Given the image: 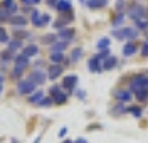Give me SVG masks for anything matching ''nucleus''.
Returning <instances> with one entry per match:
<instances>
[{"label":"nucleus","instance_id":"f257e3e1","mask_svg":"<svg viewBox=\"0 0 148 143\" xmlns=\"http://www.w3.org/2000/svg\"><path fill=\"white\" fill-rule=\"evenodd\" d=\"M113 36L116 39H128V40H135L138 39V29L136 27H123V29H114Z\"/></svg>","mask_w":148,"mask_h":143},{"label":"nucleus","instance_id":"f03ea898","mask_svg":"<svg viewBox=\"0 0 148 143\" xmlns=\"http://www.w3.org/2000/svg\"><path fill=\"white\" fill-rule=\"evenodd\" d=\"M130 89L133 93H138V91H143V89H148V76H135L131 81H130Z\"/></svg>","mask_w":148,"mask_h":143},{"label":"nucleus","instance_id":"7ed1b4c3","mask_svg":"<svg viewBox=\"0 0 148 143\" xmlns=\"http://www.w3.org/2000/svg\"><path fill=\"white\" fill-rule=\"evenodd\" d=\"M17 91L18 94H32V93H36V84L30 81V79H22V81H18L17 84Z\"/></svg>","mask_w":148,"mask_h":143},{"label":"nucleus","instance_id":"20e7f679","mask_svg":"<svg viewBox=\"0 0 148 143\" xmlns=\"http://www.w3.org/2000/svg\"><path fill=\"white\" fill-rule=\"evenodd\" d=\"M74 36H76V30L71 27H64L59 30V34H57V39H61L62 42H71L74 39Z\"/></svg>","mask_w":148,"mask_h":143},{"label":"nucleus","instance_id":"39448f33","mask_svg":"<svg viewBox=\"0 0 148 143\" xmlns=\"http://www.w3.org/2000/svg\"><path fill=\"white\" fill-rule=\"evenodd\" d=\"M27 79H30V81H32V83H34V84H44V83H46V74H44V73H42V71H40V69H36V71H32V73H30V74H29V77Z\"/></svg>","mask_w":148,"mask_h":143},{"label":"nucleus","instance_id":"423d86ee","mask_svg":"<svg viewBox=\"0 0 148 143\" xmlns=\"http://www.w3.org/2000/svg\"><path fill=\"white\" fill-rule=\"evenodd\" d=\"M62 71H64V67L61 66V64H51L49 71H47V77L51 81H54V79H57V77L62 74Z\"/></svg>","mask_w":148,"mask_h":143},{"label":"nucleus","instance_id":"0eeeda50","mask_svg":"<svg viewBox=\"0 0 148 143\" xmlns=\"http://www.w3.org/2000/svg\"><path fill=\"white\" fill-rule=\"evenodd\" d=\"M76 84H77V76L76 74H69V76H66L62 79V88L67 89V91H73L76 88Z\"/></svg>","mask_w":148,"mask_h":143},{"label":"nucleus","instance_id":"6e6552de","mask_svg":"<svg viewBox=\"0 0 148 143\" xmlns=\"http://www.w3.org/2000/svg\"><path fill=\"white\" fill-rule=\"evenodd\" d=\"M143 14H145V10H143V7H141V5H131V7H130V12H128V15L133 20L143 19Z\"/></svg>","mask_w":148,"mask_h":143},{"label":"nucleus","instance_id":"1a4fd4ad","mask_svg":"<svg viewBox=\"0 0 148 143\" xmlns=\"http://www.w3.org/2000/svg\"><path fill=\"white\" fill-rule=\"evenodd\" d=\"M88 69H89L91 73H101L103 71V62L96 56H92L91 59H89V62H88Z\"/></svg>","mask_w":148,"mask_h":143},{"label":"nucleus","instance_id":"9d476101","mask_svg":"<svg viewBox=\"0 0 148 143\" xmlns=\"http://www.w3.org/2000/svg\"><path fill=\"white\" fill-rule=\"evenodd\" d=\"M56 9L59 10L61 14H71V10H73L71 0H59V3L56 5Z\"/></svg>","mask_w":148,"mask_h":143},{"label":"nucleus","instance_id":"9b49d317","mask_svg":"<svg viewBox=\"0 0 148 143\" xmlns=\"http://www.w3.org/2000/svg\"><path fill=\"white\" fill-rule=\"evenodd\" d=\"M113 94H114V98H116V99H120V101H125V103L131 99V93H130V91H126V89H116Z\"/></svg>","mask_w":148,"mask_h":143},{"label":"nucleus","instance_id":"f8f14e48","mask_svg":"<svg viewBox=\"0 0 148 143\" xmlns=\"http://www.w3.org/2000/svg\"><path fill=\"white\" fill-rule=\"evenodd\" d=\"M10 24L14 25V27H25V24H27V19L24 17V15H14V17H10Z\"/></svg>","mask_w":148,"mask_h":143},{"label":"nucleus","instance_id":"ddd939ff","mask_svg":"<svg viewBox=\"0 0 148 143\" xmlns=\"http://www.w3.org/2000/svg\"><path fill=\"white\" fill-rule=\"evenodd\" d=\"M22 54H24L25 57H34V56L39 54V47H37L36 44H30V46L22 49Z\"/></svg>","mask_w":148,"mask_h":143},{"label":"nucleus","instance_id":"4468645a","mask_svg":"<svg viewBox=\"0 0 148 143\" xmlns=\"http://www.w3.org/2000/svg\"><path fill=\"white\" fill-rule=\"evenodd\" d=\"M42 99H44V91H36V93H32L29 96V103L30 105H39Z\"/></svg>","mask_w":148,"mask_h":143},{"label":"nucleus","instance_id":"2eb2a0df","mask_svg":"<svg viewBox=\"0 0 148 143\" xmlns=\"http://www.w3.org/2000/svg\"><path fill=\"white\" fill-rule=\"evenodd\" d=\"M133 54H136V44H135V42H128V44L123 47V56L130 57V56H133Z\"/></svg>","mask_w":148,"mask_h":143},{"label":"nucleus","instance_id":"dca6fc26","mask_svg":"<svg viewBox=\"0 0 148 143\" xmlns=\"http://www.w3.org/2000/svg\"><path fill=\"white\" fill-rule=\"evenodd\" d=\"M116 62H118V61H116L114 56H110L108 59H104V61H103V71H110V69H113V67L116 66Z\"/></svg>","mask_w":148,"mask_h":143},{"label":"nucleus","instance_id":"f3484780","mask_svg":"<svg viewBox=\"0 0 148 143\" xmlns=\"http://www.w3.org/2000/svg\"><path fill=\"white\" fill-rule=\"evenodd\" d=\"M106 5H108V0H88L89 9H103Z\"/></svg>","mask_w":148,"mask_h":143},{"label":"nucleus","instance_id":"a211bd4d","mask_svg":"<svg viewBox=\"0 0 148 143\" xmlns=\"http://www.w3.org/2000/svg\"><path fill=\"white\" fill-rule=\"evenodd\" d=\"M67 47V42H62V40H57L51 46V52H62L64 49Z\"/></svg>","mask_w":148,"mask_h":143},{"label":"nucleus","instance_id":"6ab92c4d","mask_svg":"<svg viewBox=\"0 0 148 143\" xmlns=\"http://www.w3.org/2000/svg\"><path fill=\"white\" fill-rule=\"evenodd\" d=\"M14 62H15V66L27 67V66H29V57H25L24 54H18V56H15V59H14Z\"/></svg>","mask_w":148,"mask_h":143},{"label":"nucleus","instance_id":"aec40b11","mask_svg":"<svg viewBox=\"0 0 148 143\" xmlns=\"http://www.w3.org/2000/svg\"><path fill=\"white\" fill-rule=\"evenodd\" d=\"M24 71H25V67H22V66H14L12 73H10V76L14 77V79H20V77L24 76Z\"/></svg>","mask_w":148,"mask_h":143},{"label":"nucleus","instance_id":"412c9836","mask_svg":"<svg viewBox=\"0 0 148 143\" xmlns=\"http://www.w3.org/2000/svg\"><path fill=\"white\" fill-rule=\"evenodd\" d=\"M18 49H22V40L20 39H12V40H9V51L15 52Z\"/></svg>","mask_w":148,"mask_h":143},{"label":"nucleus","instance_id":"4be33fe9","mask_svg":"<svg viewBox=\"0 0 148 143\" xmlns=\"http://www.w3.org/2000/svg\"><path fill=\"white\" fill-rule=\"evenodd\" d=\"M110 46H111L110 37H103V39H99V40L96 42V47L99 49V51H103V49H110Z\"/></svg>","mask_w":148,"mask_h":143},{"label":"nucleus","instance_id":"5701e85b","mask_svg":"<svg viewBox=\"0 0 148 143\" xmlns=\"http://www.w3.org/2000/svg\"><path fill=\"white\" fill-rule=\"evenodd\" d=\"M73 14L69 15V17H62V19H59V20H56V24H54V27L56 29H64L66 27V24H69V20H73Z\"/></svg>","mask_w":148,"mask_h":143},{"label":"nucleus","instance_id":"b1692460","mask_svg":"<svg viewBox=\"0 0 148 143\" xmlns=\"http://www.w3.org/2000/svg\"><path fill=\"white\" fill-rule=\"evenodd\" d=\"M51 61L54 62V64H61V62H64L66 57L62 52H51Z\"/></svg>","mask_w":148,"mask_h":143},{"label":"nucleus","instance_id":"393cba45","mask_svg":"<svg viewBox=\"0 0 148 143\" xmlns=\"http://www.w3.org/2000/svg\"><path fill=\"white\" fill-rule=\"evenodd\" d=\"M81 57H83V49H81V47H76L73 52H71V59H69V61H71V62H77Z\"/></svg>","mask_w":148,"mask_h":143},{"label":"nucleus","instance_id":"a878e982","mask_svg":"<svg viewBox=\"0 0 148 143\" xmlns=\"http://www.w3.org/2000/svg\"><path fill=\"white\" fill-rule=\"evenodd\" d=\"M40 17H42V14H40V12L32 10V24H34L36 27H42V24H40Z\"/></svg>","mask_w":148,"mask_h":143},{"label":"nucleus","instance_id":"bb28decb","mask_svg":"<svg viewBox=\"0 0 148 143\" xmlns=\"http://www.w3.org/2000/svg\"><path fill=\"white\" fill-rule=\"evenodd\" d=\"M66 99H67V96H66L62 91H61V93H57L56 96H52V101H54L56 105H64Z\"/></svg>","mask_w":148,"mask_h":143},{"label":"nucleus","instance_id":"cd10ccee","mask_svg":"<svg viewBox=\"0 0 148 143\" xmlns=\"http://www.w3.org/2000/svg\"><path fill=\"white\" fill-rule=\"evenodd\" d=\"M0 57H2V64H9V61L15 59V56H14V52H12V51H5Z\"/></svg>","mask_w":148,"mask_h":143},{"label":"nucleus","instance_id":"c85d7f7f","mask_svg":"<svg viewBox=\"0 0 148 143\" xmlns=\"http://www.w3.org/2000/svg\"><path fill=\"white\" fill-rule=\"evenodd\" d=\"M126 111H128V109H126V108L123 106V103H118V105H116L114 108H113V109H111V113L116 114V116H118V114H125Z\"/></svg>","mask_w":148,"mask_h":143},{"label":"nucleus","instance_id":"c756f323","mask_svg":"<svg viewBox=\"0 0 148 143\" xmlns=\"http://www.w3.org/2000/svg\"><path fill=\"white\" fill-rule=\"evenodd\" d=\"M54 42H57V36H54V34H47V36H44L42 37V44H54Z\"/></svg>","mask_w":148,"mask_h":143},{"label":"nucleus","instance_id":"7c9ffc66","mask_svg":"<svg viewBox=\"0 0 148 143\" xmlns=\"http://www.w3.org/2000/svg\"><path fill=\"white\" fill-rule=\"evenodd\" d=\"M125 22V14H118L114 19H113V27H121Z\"/></svg>","mask_w":148,"mask_h":143},{"label":"nucleus","instance_id":"2f4dec72","mask_svg":"<svg viewBox=\"0 0 148 143\" xmlns=\"http://www.w3.org/2000/svg\"><path fill=\"white\" fill-rule=\"evenodd\" d=\"M96 57H98V59L103 62L104 59H108V57H110V49H103L99 54H96Z\"/></svg>","mask_w":148,"mask_h":143},{"label":"nucleus","instance_id":"473e14b6","mask_svg":"<svg viewBox=\"0 0 148 143\" xmlns=\"http://www.w3.org/2000/svg\"><path fill=\"white\" fill-rule=\"evenodd\" d=\"M136 94V99L138 101H145L148 98V89H143V91H138V93H135Z\"/></svg>","mask_w":148,"mask_h":143},{"label":"nucleus","instance_id":"72a5a7b5","mask_svg":"<svg viewBox=\"0 0 148 143\" xmlns=\"http://www.w3.org/2000/svg\"><path fill=\"white\" fill-rule=\"evenodd\" d=\"M135 24H136V29H147V27H148V19L135 20Z\"/></svg>","mask_w":148,"mask_h":143},{"label":"nucleus","instance_id":"f704fd0d","mask_svg":"<svg viewBox=\"0 0 148 143\" xmlns=\"http://www.w3.org/2000/svg\"><path fill=\"white\" fill-rule=\"evenodd\" d=\"M128 111L133 114V116H136V118H141V108H138V106H133V108H130Z\"/></svg>","mask_w":148,"mask_h":143},{"label":"nucleus","instance_id":"c9c22d12","mask_svg":"<svg viewBox=\"0 0 148 143\" xmlns=\"http://www.w3.org/2000/svg\"><path fill=\"white\" fill-rule=\"evenodd\" d=\"M0 42H9V34L3 27H0Z\"/></svg>","mask_w":148,"mask_h":143},{"label":"nucleus","instance_id":"e433bc0d","mask_svg":"<svg viewBox=\"0 0 148 143\" xmlns=\"http://www.w3.org/2000/svg\"><path fill=\"white\" fill-rule=\"evenodd\" d=\"M17 3H12V5H10L9 9H7V12H9V15L10 17H14V15H17Z\"/></svg>","mask_w":148,"mask_h":143},{"label":"nucleus","instance_id":"4c0bfd02","mask_svg":"<svg viewBox=\"0 0 148 143\" xmlns=\"http://www.w3.org/2000/svg\"><path fill=\"white\" fill-rule=\"evenodd\" d=\"M49 22H51V15H49V14H42V17H40V24H42V27L47 25Z\"/></svg>","mask_w":148,"mask_h":143},{"label":"nucleus","instance_id":"58836bf2","mask_svg":"<svg viewBox=\"0 0 148 143\" xmlns=\"http://www.w3.org/2000/svg\"><path fill=\"white\" fill-rule=\"evenodd\" d=\"M52 103H54V101H52V98H44V99L39 103V106H44V108H47V106H51Z\"/></svg>","mask_w":148,"mask_h":143},{"label":"nucleus","instance_id":"ea45409f","mask_svg":"<svg viewBox=\"0 0 148 143\" xmlns=\"http://www.w3.org/2000/svg\"><path fill=\"white\" fill-rule=\"evenodd\" d=\"M7 15H9V12H7V9L0 5V22H2V20H5V19H7Z\"/></svg>","mask_w":148,"mask_h":143},{"label":"nucleus","instance_id":"a19ab883","mask_svg":"<svg viewBox=\"0 0 148 143\" xmlns=\"http://www.w3.org/2000/svg\"><path fill=\"white\" fill-rule=\"evenodd\" d=\"M123 9H125V2H123V0H118V2H116V10H118V14H123Z\"/></svg>","mask_w":148,"mask_h":143},{"label":"nucleus","instance_id":"79ce46f5","mask_svg":"<svg viewBox=\"0 0 148 143\" xmlns=\"http://www.w3.org/2000/svg\"><path fill=\"white\" fill-rule=\"evenodd\" d=\"M49 91H51V96H56L57 93H61V88H59V86H52Z\"/></svg>","mask_w":148,"mask_h":143},{"label":"nucleus","instance_id":"37998d69","mask_svg":"<svg viewBox=\"0 0 148 143\" xmlns=\"http://www.w3.org/2000/svg\"><path fill=\"white\" fill-rule=\"evenodd\" d=\"M141 56L148 57V42H147V44H143V46H141Z\"/></svg>","mask_w":148,"mask_h":143},{"label":"nucleus","instance_id":"c03bdc74","mask_svg":"<svg viewBox=\"0 0 148 143\" xmlns=\"http://www.w3.org/2000/svg\"><path fill=\"white\" fill-rule=\"evenodd\" d=\"M12 3H15V2H14V0H3V2H2V7H5V9H9V7L12 5Z\"/></svg>","mask_w":148,"mask_h":143},{"label":"nucleus","instance_id":"a18cd8bd","mask_svg":"<svg viewBox=\"0 0 148 143\" xmlns=\"http://www.w3.org/2000/svg\"><path fill=\"white\" fill-rule=\"evenodd\" d=\"M76 96H77L79 99H84V98H86V93H84L83 89H77V91H76Z\"/></svg>","mask_w":148,"mask_h":143},{"label":"nucleus","instance_id":"49530a36","mask_svg":"<svg viewBox=\"0 0 148 143\" xmlns=\"http://www.w3.org/2000/svg\"><path fill=\"white\" fill-rule=\"evenodd\" d=\"M47 3H49V5H52V7H56V5L59 3V0H47Z\"/></svg>","mask_w":148,"mask_h":143},{"label":"nucleus","instance_id":"de8ad7c7","mask_svg":"<svg viewBox=\"0 0 148 143\" xmlns=\"http://www.w3.org/2000/svg\"><path fill=\"white\" fill-rule=\"evenodd\" d=\"M67 133V128H61V131H59V136H64Z\"/></svg>","mask_w":148,"mask_h":143},{"label":"nucleus","instance_id":"09e8293b","mask_svg":"<svg viewBox=\"0 0 148 143\" xmlns=\"http://www.w3.org/2000/svg\"><path fill=\"white\" fill-rule=\"evenodd\" d=\"M20 2H22V3H24V5H32V0H20Z\"/></svg>","mask_w":148,"mask_h":143},{"label":"nucleus","instance_id":"8fccbe9b","mask_svg":"<svg viewBox=\"0 0 148 143\" xmlns=\"http://www.w3.org/2000/svg\"><path fill=\"white\" fill-rule=\"evenodd\" d=\"M42 64H44L42 61H37V62H34V67H36V69H37V67H40V66H42Z\"/></svg>","mask_w":148,"mask_h":143},{"label":"nucleus","instance_id":"3c124183","mask_svg":"<svg viewBox=\"0 0 148 143\" xmlns=\"http://www.w3.org/2000/svg\"><path fill=\"white\" fill-rule=\"evenodd\" d=\"M74 143H88V142H86L84 138H77V140H76V142H74Z\"/></svg>","mask_w":148,"mask_h":143},{"label":"nucleus","instance_id":"603ef678","mask_svg":"<svg viewBox=\"0 0 148 143\" xmlns=\"http://www.w3.org/2000/svg\"><path fill=\"white\" fill-rule=\"evenodd\" d=\"M40 0H32V5H36V3H39Z\"/></svg>","mask_w":148,"mask_h":143},{"label":"nucleus","instance_id":"864d4df0","mask_svg":"<svg viewBox=\"0 0 148 143\" xmlns=\"http://www.w3.org/2000/svg\"><path fill=\"white\" fill-rule=\"evenodd\" d=\"M39 142H40V136H37V138H36V142H34V143H39Z\"/></svg>","mask_w":148,"mask_h":143},{"label":"nucleus","instance_id":"5fc2aeb1","mask_svg":"<svg viewBox=\"0 0 148 143\" xmlns=\"http://www.w3.org/2000/svg\"><path fill=\"white\" fill-rule=\"evenodd\" d=\"M2 83H3V77L0 76V84H2Z\"/></svg>","mask_w":148,"mask_h":143},{"label":"nucleus","instance_id":"6e6d98bb","mask_svg":"<svg viewBox=\"0 0 148 143\" xmlns=\"http://www.w3.org/2000/svg\"><path fill=\"white\" fill-rule=\"evenodd\" d=\"M64 143H73V142H71V140H66V142Z\"/></svg>","mask_w":148,"mask_h":143},{"label":"nucleus","instance_id":"4d7b16f0","mask_svg":"<svg viewBox=\"0 0 148 143\" xmlns=\"http://www.w3.org/2000/svg\"><path fill=\"white\" fill-rule=\"evenodd\" d=\"M12 143H18V142H17V140H12Z\"/></svg>","mask_w":148,"mask_h":143},{"label":"nucleus","instance_id":"13d9d810","mask_svg":"<svg viewBox=\"0 0 148 143\" xmlns=\"http://www.w3.org/2000/svg\"><path fill=\"white\" fill-rule=\"evenodd\" d=\"M0 94H2V84H0Z\"/></svg>","mask_w":148,"mask_h":143},{"label":"nucleus","instance_id":"bf43d9fd","mask_svg":"<svg viewBox=\"0 0 148 143\" xmlns=\"http://www.w3.org/2000/svg\"><path fill=\"white\" fill-rule=\"evenodd\" d=\"M147 15H148V12H147Z\"/></svg>","mask_w":148,"mask_h":143},{"label":"nucleus","instance_id":"052dcab7","mask_svg":"<svg viewBox=\"0 0 148 143\" xmlns=\"http://www.w3.org/2000/svg\"><path fill=\"white\" fill-rule=\"evenodd\" d=\"M147 42H148V40H147Z\"/></svg>","mask_w":148,"mask_h":143}]
</instances>
